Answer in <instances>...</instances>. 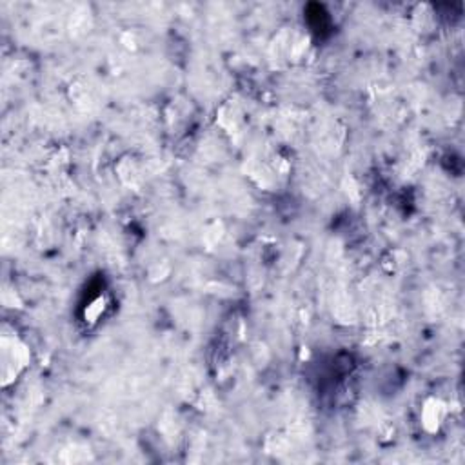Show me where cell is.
<instances>
[{
	"label": "cell",
	"instance_id": "1",
	"mask_svg": "<svg viewBox=\"0 0 465 465\" xmlns=\"http://www.w3.org/2000/svg\"><path fill=\"white\" fill-rule=\"evenodd\" d=\"M446 418V406L440 400L427 401L424 411H421V424L429 433H435L440 429Z\"/></svg>",
	"mask_w": 465,
	"mask_h": 465
}]
</instances>
